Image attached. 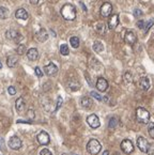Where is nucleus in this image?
Here are the masks:
<instances>
[{
    "instance_id": "obj_19",
    "label": "nucleus",
    "mask_w": 154,
    "mask_h": 155,
    "mask_svg": "<svg viewBox=\"0 0 154 155\" xmlns=\"http://www.w3.org/2000/svg\"><path fill=\"white\" fill-rule=\"evenodd\" d=\"M139 87H140V89L141 90H147L150 89V80H149V78L147 77H141L139 79Z\"/></svg>"
},
{
    "instance_id": "obj_41",
    "label": "nucleus",
    "mask_w": 154,
    "mask_h": 155,
    "mask_svg": "<svg viewBox=\"0 0 154 155\" xmlns=\"http://www.w3.org/2000/svg\"><path fill=\"white\" fill-rule=\"evenodd\" d=\"M28 117H29L30 119H33V118H34V112H33L32 109H30V110L28 111Z\"/></svg>"
},
{
    "instance_id": "obj_36",
    "label": "nucleus",
    "mask_w": 154,
    "mask_h": 155,
    "mask_svg": "<svg viewBox=\"0 0 154 155\" xmlns=\"http://www.w3.org/2000/svg\"><path fill=\"white\" fill-rule=\"evenodd\" d=\"M8 92H9V94H11V95H14V94L16 93V89L14 88L13 86H10L8 88Z\"/></svg>"
},
{
    "instance_id": "obj_9",
    "label": "nucleus",
    "mask_w": 154,
    "mask_h": 155,
    "mask_svg": "<svg viewBox=\"0 0 154 155\" xmlns=\"http://www.w3.org/2000/svg\"><path fill=\"white\" fill-rule=\"evenodd\" d=\"M21 144H23L21 140L18 137H16V136H13L9 140V147L11 148L12 150H18V149H20Z\"/></svg>"
},
{
    "instance_id": "obj_8",
    "label": "nucleus",
    "mask_w": 154,
    "mask_h": 155,
    "mask_svg": "<svg viewBox=\"0 0 154 155\" xmlns=\"http://www.w3.org/2000/svg\"><path fill=\"white\" fill-rule=\"evenodd\" d=\"M87 123L89 124V126L91 128H97V127L101 125L100 123V119L96 114H90L89 117L87 118Z\"/></svg>"
},
{
    "instance_id": "obj_44",
    "label": "nucleus",
    "mask_w": 154,
    "mask_h": 155,
    "mask_svg": "<svg viewBox=\"0 0 154 155\" xmlns=\"http://www.w3.org/2000/svg\"><path fill=\"white\" fill-rule=\"evenodd\" d=\"M0 69H2V63H1V61H0Z\"/></svg>"
},
{
    "instance_id": "obj_13",
    "label": "nucleus",
    "mask_w": 154,
    "mask_h": 155,
    "mask_svg": "<svg viewBox=\"0 0 154 155\" xmlns=\"http://www.w3.org/2000/svg\"><path fill=\"white\" fill-rule=\"evenodd\" d=\"M108 88V82L106 80L105 78L103 77H98L96 80V89L100 91V92H105Z\"/></svg>"
},
{
    "instance_id": "obj_46",
    "label": "nucleus",
    "mask_w": 154,
    "mask_h": 155,
    "mask_svg": "<svg viewBox=\"0 0 154 155\" xmlns=\"http://www.w3.org/2000/svg\"><path fill=\"white\" fill-rule=\"evenodd\" d=\"M73 155H76V154H73Z\"/></svg>"
},
{
    "instance_id": "obj_35",
    "label": "nucleus",
    "mask_w": 154,
    "mask_h": 155,
    "mask_svg": "<svg viewBox=\"0 0 154 155\" xmlns=\"http://www.w3.org/2000/svg\"><path fill=\"white\" fill-rule=\"evenodd\" d=\"M62 102H63V100H62V98L61 96H58V100H57V106H56V110H58L59 108L61 107V105H62Z\"/></svg>"
},
{
    "instance_id": "obj_5",
    "label": "nucleus",
    "mask_w": 154,
    "mask_h": 155,
    "mask_svg": "<svg viewBox=\"0 0 154 155\" xmlns=\"http://www.w3.org/2000/svg\"><path fill=\"white\" fill-rule=\"evenodd\" d=\"M120 147H121V150L123 151V153H125V154H131V153H133V151H134V146H133L132 141L129 140V139L122 140Z\"/></svg>"
},
{
    "instance_id": "obj_45",
    "label": "nucleus",
    "mask_w": 154,
    "mask_h": 155,
    "mask_svg": "<svg viewBox=\"0 0 154 155\" xmlns=\"http://www.w3.org/2000/svg\"><path fill=\"white\" fill-rule=\"evenodd\" d=\"M62 155H69V154H66V153H63V154H62Z\"/></svg>"
},
{
    "instance_id": "obj_34",
    "label": "nucleus",
    "mask_w": 154,
    "mask_h": 155,
    "mask_svg": "<svg viewBox=\"0 0 154 155\" xmlns=\"http://www.w3.org/2000/svg\"><path fill=\"white\" fill-rule=\"evenodd\" d=\"M90 94H91V96H93L94 98H96L97 101H102V100H103V98H102L101 95H100V94H97L96 92H94V91H92Z\"/></svg>"
},
{
    "instance_id": "obj_11",
    "label": "nucleus",
    "mask_w": 154,
    "mask_h": 155,
    "mask_svg": "<svg viewBox=\"0 0 154 155\" xmlns=\"http://www.w3.org/2000/svg\"><path fill=\"white\" fill-rule=\"evenodd\" d=\"M137 147L141 152H143V153H147V151H148V147H149L148 140H147L145 137H138Z\"/></svg>"
},
{
    "instance_id": "obj_18",
    "label": "nucleus",
    "mask_w": 154,
    "mask_h": 155,
    "mask_svg": "<svg viewBox=\"0 0 154 155\" xmlns=\"http://www.w3.org/2000/svg\"><path fill=\"white\" fill-rule=\"evenodd\" d=\"M27 57L30 61H35L37 58H39V51L37 48H30L27 51Z\"/></svg>"
},
{
    "instance_id": "obj_33",
    "label": "nucleus",
    "mask_w": 154,
    "mask_h": 155,
    "mask_svg": "<svg viewBox=\"0 0 154 155\" xmlns=\"http://www.w3.org/2000/svg\"><path fill=\"white\" fill-rule=\"evenodd\" d=\"M147 153H148V154H150V155H153L154 154V143H151V144H149Z\"/></svg>"
},
{
    "instance_id": "obj_3",
    "label": "nucleus",
    "mask_w": 154,
    "mask_h": 155,
    "mask_svg": "<svg viewBox=\"0 0 154 155\" xmlns=\"http://www.w3.org/2000/svg\"><path fill=\"white\" fill-rule=\"evenodd\" d=\"M101 149V143L98 142V140H96V139H91V140H89V142L87 143V151L89 152L91 155L98 154Z\"/></svg>"
},
{
    "instance_id": "obj_4",
    "label": "nucleus",
    "mask_w": 154,
    "mask_h": 155,
    "mask_svg": "<svg viewBox=\"0 0 154 155\" xmlns=\"http://www.w3.org/2000/svg\"><path fill=\"white\" fill-rule=\"evenodd\" d=\"M5 37L8 40H13L16 43H19L21 40H23V35L20 34L19 32H17L16 30H13V29H10L5 32Z\"/></svg>"
},
{
    "instance_id": "obj_42",
    "label": "nucleus",
    "mask_w": 154,
    "mask_h": 155,
    "mask_svg": "<svg viewBox=\"0 0 154 155\" xmlns=\"http://www.w3.org/2000/svg\"><path fill=\"white\" fill-rule=\"evenodd\" d=\"M29 1H30V3L31 4H34V5H35V4H37L40 2L41 0H29Z\"/></svg>"
},
{
    "instance_id": "obj_10",
    "label": "nucleus",
    "mask_w": 154,
    "mask_h": 155,
    "mask_svg": "<svg viewBox=\"0 0 154 155\" xmlns=\"http://www.w3.org/2000/svg\"><path fill=\"white\" fill-rule=\"evenodd\" d=\"M44 72H45V74L48 75V76H55L58 72V67L55 63L50 62V63H48L47 65L44 66Z\"/></svg>"
},
{
    "instance_id": "obj_24",
    "label": "nucleus",
    "mask_w": 154,
    "mask_h": 155,
    "mask_svg": "<svg viewBox=\"0 0 154 155\" xmlns=\"http://www.w3.org/2000/svg\"><path fill=\"white\" fill-rule=\"evenodd\" d=\"M9 15H10V12H9L8 9L4 8V7H0V18L5 19L9 17Z\"/></svg>"
},
{
    "instance_id": "obj_15",
    "label": "nucleus",
    "mask_w": 154,
    "mask_h": 155,
    "mask_svg": "<svg viewBox=\"0 0 154 155\" xmlns=\"http://www.w3.org/2000/svg\"><path fill=\"white\" fill-rule=\"evenodd\" d=\"M35 37H37V40L39 42H45L47 41V39H48V33L45 29H41L37 32Z\"/></svg>"
},
{
    "instance_id": "obj_37",
    "label": "nucleus",
    "mask_w": 154,
    "mask_h": 155,
    "mask_svg": "<svg viewBox=\"0 0 154 155\" xmlns=\"http://www.w3.org/2000/svg\"><path fill=\"white\" fill-rule=\"evenodd\" d=\"M137 27L139 29H145V27H146V23L143 21H137Z\"/></svg>"
},
{
    "instance_id": "obj_20",
    "label": "nucleus",
    "mask_w": 154,
    "mask_h": 155,
    "mask_svg": "<svg viewBox=\"0 0 154 155\" xmlns=\"http://www.w3.org/2000/svg\"><path fill=\"white\" fill-rule=\"evenodd\" d=\"M18 63V58L16 56H10L7 60V64H8L9 67H15Z\"/></svg>"
},
{
    "instance_id": "obj_23",
    "label": "nucleus",
    "mask_w": 154,
    "mask_h": 155,
    "mask_svg": "<svg viewBox=\"0 0 154 155\" xmlns=\"http://www.w3.org/2000/svg\"><path fill=\"white\" fill-rule=\"evenodd\" d=\"M93 50L97 53H102V51L104 50V45L102 44L101 42L95 41V42H94V44H93Z\"/></svg>"
},
{
    "instance_id": "obj_38",
    "label": "nucleus",
    "mask_w": 154,
    "mask_h": 155,
    "mask_svg": "<svg viewBox=\"0 0 154 155\" xmlns=\"http://www.w3.org/2000/svg\"><path fill=\"white\" fill-rule=\"evenodd\" d=\"M40 155H53L52 154V152L47 150V149H43L42 151L40 152Z\"/></svg>"
},
{
    "instance_id": "obj_2",
    "label": "nucleus",
    "mask_w": 154,
    "mask_h": 155,
    "mask_svg": "<svg viewBox=\"0 0 154 155\" xmlns=\"http://www.w3.org/2000/svg\"><path fill=\"white\" fill-rule=\"evenodd\" d=\"M136 119H137V121L139 123L147 124L150 121V114L143 107H138L136 109Z\"/></svg>"
},
{
    "instance_id": "obj_21",
    "label": "nucleus",
    "mask_w": 154,
    "mask_h": 155,
    "mask_svg": "<svg viewBox=\"0 0 154 155\" xmlns=\"http://www.w3.org/2000/svg\"><path fill=\"white\" fill-rule=\"evenodd\" d=\"M15 107H16V110L18 112H21V111L25 109V101L23 98H18L15 102Z\"/></svg>"
},
{
    "instance_id": "obj_25",
    "label": "nucleus",
    "mask_w": 154,
    "mask_h": 155,
    "mask_svg": "<svg viewBox=\"0 0 154 155\" xmlns=\"http://www.w3.org/2000/svg\"><path fill=\"white\" fill-rule=\"evenodd\" d=\"M95 30H96L100 34H105L106 32L105 25L103 24V23H97V24L95 25Z\"/></svg>"
},
{
    "instance_id": "obj_12",
    "label": "nucleus",
    "mask_w": 154,
    "mask_h": 155,
    "mask_svg": "<svg viewBox=\"0 0 154 155\" xmlns=\"http://www.w3.org/2000/svg\"><path fill=\"white\" fill-rule=\"evenodd\" d=\"M112 12V5L109 2H105V3L102 4L101 7V15L103 17H107L109 16Z\"/></svg>"
},
{
    "instance_id": "obj_39",
    "label": "nucleus",
    "mask_w": 154,
    "mask_h": 155,
    "mask_svg": "<svg viewBox=\"0 0 154 155\" xmlns=\"http://www.w3.org/2000/svg\"><path fill=\"white\" fill-rule=\"evenodd\" d=\"M142 15V12L139 10V9H135L134 10V16L135 17H139V16H141Z\"/></svg>"
},
{
    "instance_id": "obj_6",
    "label": "nucleus",
    "mask_w": 154,
    "mask_h": 155,
    "mask_svg": "<svg viewBox=\"0 0 154 155\" xmlns=\"http://www.w3.org/2000/svg\"><path fill=\"white\" fill-rule=\"evenodd\" d=\"M124 41L129 45H134L137 41V35L133 30H127L124 35Z\"/></svg>"
},
{
    "instance_id": "obj_43",
    "label": "nucleus",
    "mask_w": 154,
    "mask_h": 155,
    "mask_svg": "<svg viewBox=\"0 0 154 155\" xmlns=\"http://www.w3.org/2000/svg\"><path fill=\"white\" fill-rule=\"evenodd\" d=\"M103 155H109V152H108V151H105L104 153H103Z\"/></svg>"
},
{
    "instance_id": "obj_1",
    "label": "nucleus",
    "mask_w": 154,
    "mask_h": 155,
    "mask_svg": "<svg viewBox=\"0 0 154 155\" xmlns=\"http://www.w3.org/2000/svg\"><path fill=\"white\" fill-rule=\"evenodd\" d=\"M61 16L65 21H74L76 18V9L73 4L66 3L61 8Z\"/></svg>"
},
{
    "instance_id": "obj_16",
    "label": "nucleus",
    "mask_w": 154,
    "mask_h": 155,
    "mask_svg": "<svg viewBox=\"0 0 154 155\" xmlns=\"http://www.w3.org/2000/svg\"><path fill=\"white\" fill-rule=\"evenodd\" d=\"M80 104L85 109H90L91 107L93 106V101L88 96H84V98H81Z\"/></svg>"
},
{
    "instance_id": "obj_27",
    "label": "nucleus",
    "mask_w": 154,
    "mask_h": 155,
    "mask_svg": "<svg viewBox=\"0 0 154 155\" xmlns=\"http://www.w3.org/2000/svg\"><path fill=\"white\" fill-rule=\"evenodd\" d=\"M60 53L61 55H63V56H68L70 53V49H69V46L66 44H62L60 46Z\"/></svg>"
},
{
    "instance_id": "obj_28",
    "label": "nucleus",
    "mask_w": 154,
    "mask_h": 155,
    "mask_svg": "<svg viewBox=\"0 0 154 155\" xmlns=\"http://www.w3.org/2000/svg\"><path fill=\"white\" fill-rule=\"evenodd\" d=\"M132 79H133V77H132V74H131L130 72L124 73V75H123V80H124L125 84H131V82H132Z\"/></svg>"
},
{
    "instance_id": "obj_30",
    "label": "nucleus",
    "mask_w": 154,
    "mask_h": 155,
    "mask_svg": "<svg viewBox=\"0 0 154 155\" xmlns=\"http://www.w3.org/2000/svg\"><path fill=\"white\" fill-rule=\"evenodd\" d=\"M148 132H149V135L152 139H154V123H150L149 126H148Z\"/></svg>"
},
{
    "instance_id": "obj_26",
    "label": "nucleus",
    "mask_w": 154,
    "mask_h": 155,
    "mask_svg": "<svg viewBox=\"0 0 154 155\" xmlns=\"http://www.w3.org/2000/svg\"><path fill=\"white\" fill-rule=\"evenodd\" d=\"M70 43L73 48H78L79 47V39L77 37H72L70 39Z\"/></svg>"
},
{
    "instance_id": "obj_14",
    "label": "nucleus",
    "mask_w": 154,
    "mask_h": 155,
    "mask_svg": "<svg viewBox=\"0 0 154 155\" xmlns=\"http://www.w3.org/2000/svg\"><path fill=\"white\" fill-rule=\"evenodd\" d=\"M107 28L110 29V30H112L117 27L118 25H119V15L118 14H114V15H111L109 17V19H108V23H107Z\"/></svg>"
},
{
    "instance_id": "obj_22",
    "label": "nucleus",
    "mask_w": 154,
    "mask_h": 155,
    "mask_svg": "<svg viewBox=\"0 0 154 155\" xmlns=\"http://www.w3.org/2000/svg\"><path fill=\"white\" fill-rule=\"evenodd\" d=\"M68 86H69V88L72 91H77V90H79V88H80V84L77 82V80H75V79H72V80L69 82Z\"/></svg>"
},
{
    "instance_id": "obj_7",
    "label": "nucleus",
    "mask_w": 154,
    "mask_h": 155,
    "mask_svg": "<svg viewBox=\"0 0 154 155\" xmlns=\"http://www.w3.org/2000/svg\"><path fill=\"white\" fill-rule=\"evenodd\" d=\"M37 142L42 144V146H46V144H48L49 141H50V138H49V135L46 133V132L42 131L40 132L37 136Z\"/></svg>"
},
{
    "instance_id": "obj_31",
    "label": "nucleus",
    "mask_w": 154,
    "mask_h": 155,
    "mask_svg": "<svg viewBox=\"0 0 154 155\" xmlns=\"http://www.w3.org/2000/svg\"><path fill=\"white\" fill-rule=\"evenodd\" d=\"M16 53H18V55H24L25 53H26V46L25 45H18V47L16 48Z\"/></svg>"
},
{
    "instance_id": "obj_29",
    "label": "nucleus",
    "mask_w": 154,
    "mask_h": 155,
    "mask_svg": "<svg viewBox=\"0 0 154 155\" xmlns=\"http://www.w3.org/2000/svg\"><path fill=\"white\" fill-rule=\"evenodd\" d=\"M118 125V120L116 118H110L109 120V124H108V126H109V128H114V127Z\"/></svg>"
},
{
    "instance_id": "obj_32",
    "label": "nucleus",
    "mask_w": 154,
    "mask_h": 155,
    "mask_svg": "<svg viewBox=\"0 0 154 155\" xmlns=\"http://www.w3.org/2000/svg\"><path fill=\"white\" fill-rule=\"evenodd\" d=\"M153 25H154V19H150V21L147 23L146 27H145V32H148V31H149V29H150Z\"/></svg>"
},
{
    "instance_id": "obj_17",
    "label": "nucleus",
    "mask_w": 154,
    "mask_h": 155,
    "mask_svg": "<svg viewBox=\"0 0 154 155\" xmlns=\"http://www.w3.org/2000/svg\"><path fill=\"white\" fill-rule=\"evenodd\" d=\"M15 17H16L17 19H24V21H26V19H28L29 14L25 9H18L16 12H15Z\"/></svg>"
},
{
    "instance_id": "obj_40",
    "label": "nucleus",
    "mask_w": 154,
    "mask_h": 155,
    "mask_svg": "<svg viewBox=\"0 0 154 155\" xmlns=\"http://www.w3.org/2000/svg\"><path fill=\"white\" fill-rule=\"evenodd\" d=\"M35 74H37V77H42V76H43V72L41 71V69L39 67V66L35 67Z\"/></svg>"
}]
</instances>
